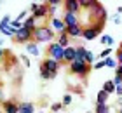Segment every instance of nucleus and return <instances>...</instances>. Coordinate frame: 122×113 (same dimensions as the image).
Instances as JSON below:
<instances>
[{"mask_svg": "<svg viewBox=\"0 0 122 113\" xmlns=\"http://www.w3.org/2000/svg\"><path fill=\"white\" fill-rule=\"evenodd\" d=\"M54 37H56V33L47 23L37 26V30L33 31V42H37V44H51L54 40Z\"/></svg>", "mask_w": 122, "mask_h": 113, "instance_id": "f257e3e1", "label": "nucleus"}, {"mask_svg": "<svg viewBox=\"0 0 122 113\" xmlns=\"http://www.w3.org/2000/svg\"><path fill=\"white\" fill-rule=\"evenodd\" d=\"M105 23L107 21H96V23H92V25H89V26H84L82 38H84V40H96V38H99L101 33H103Z\"/></svg>", "mask_w": 122, "mask_h": 113, "instance_id": "f03ea898", "label": "nucleus"}, {"mask_svg": "<svg viewBox=\"0 0 122 113\" xmlns=\"http://www.w3.org/2000/svg\"><path fill=\"white\" fill-rule=\"evenodd\" d=\"M46 58H51L54 61H58L59 64H63V58H65V49L58 45L56 42H51L46 47Z\"/></svg>", "mask_w": 122, "mask_h": 113, "instance_id": "7ed1b4c3", "label": "nucleus"}, {"mask_svg": "<svg viewBox=\"0 0 122 113\" xmlns=\"http://www.w3.org/2000/svg\"><path fill=\"white\" fill-rule=\"evenodd\" d=\"M68 70H70L71 75H77V77L86 78V77L91 73L92 66L86 64V63H80V61H73V63H70V64H68Z\"/></svg>", "mask_w": 122, "mask_h": 113, "instance_id": "20e7f679", "label": "nucleus"}, {"mask_svg": "<svg viewBox=\"0 0 122 113\" xmlns=\"http://www.w3.org/2000/svg\"><path fill=\"white\" fill-rule=\"evenodd\" d=\"M91 12V16H92V23H96V21H107V18H108V14H107V9L103 7L99 2H96V5L89 10Z\"/></svg>", "mask_w": 122, "mask_h": 113, "instance_id": "39448f33", "label": "nucleus"}, {"mask_svg": "<svg viewBox=\"0 0 122 113\" xmlns=\"http://www.w3.org/2000/svg\"><path fill=\"white\" fill-rule=\"evenodd\" d=\"M14 40L18 42V44H28V42H31V40H33V31L26 30V28H21V30L16 31Z\"/></svg>", "mask_w": 122, "mask_h": 113, "instance_id": "423d86ee", "label": "nucleus"}, {"mask_svg": "<svg viewBox=\"0 0 122 113\" xmlns=\"http://www.w3.org/2000/svg\"><path fill=\"white\" fill-rule=\"evenodd\" d=\"M49 25H51V28L54 30V33L56 35H61V33H66V25H65V21L61 19V18H49Z\"/></svg>", "mask_w": 122, "mask_h": 113, "instance_id": "0eeeda50", "label": "nucleus"}, {"mask_svg": "<svg viewBox=\"0 0 122 113\" xmlns=\"http://www.w3.org/2000/svg\"><path fill=\"white\" fill-rule=\"evenodd\" d=\"M40 64L46 68L49 73H52V75H58V71H59V68H61V64L58 63V61H54V59H51V58H46Z\"/></svg>", "mask_w": 122, "mask_h": 113, "instance_id": "6e6552de", "label": "nucleus"}, {"mask_svg": "<svg viewBox=\"0 0 122 113\" xmlns=\"http://www.w3.org/2000/svg\"><path fill=\"white\" fill-rule=\"evenodd\" d=\"M63 9H65V12H73V14H79L82 10L79 0H65L63 2Z\"/></svg>", "mask_w": 122, "mask_h": 113, "instance_id": "1a4fd4ad", "label": "nucleus"}, {"mask_svg": "<svg viewBox=\"0 0 122 113\" xmlns=\"http://www.w3.org/2000/svg\"><path fill=\"white\" fill-rule=\"evenodd\" d=\"M61 19L65 21L66 28L80 25V18H79V14H73V12H65V14H63V18H61Z\"/></svg>", "mask_w": 122, "mask_h": 113, "instance_id": "9d476101", "label": "nucleus"}, {"mask_svg": "<svg viewBox=\"0 0 122 113\" xmlns=\"http://www.w3.org/2000/svg\"><path fill=\"white\" fill-rule=\"evenodd\" d=\"M82 33H84V26L82 25L66 28V35H68L70 38H82Z\"/></svg>", "mask_w": 122, "mask_h": 113, "instance_id": "9b49d317", "label": "nucleus"}, {"mask_svg": "<svg viewBox=\"0 0 122 113\" xmlns=\"http://www.w3.org/2000/svg\"><path fill=\"white\" fill-rule=\"evenodd\" d=\"M18 110L19 113H35V104L30 101H23V103H18Z\"/></svg>", "mask_w": 122, "mask_h": 113, "instance_id": "f8f14e48", "label": "nucleus"}, {"mask_svg": "<svg viewBox=\"0 0 122 113\" xmlns=\"http://www.w3.org/2000/svg\"><path fill=\"white\" fill-rule=\"evenodd\" d=\"M2 110L5 113H19L18 103H16V101H4V103H2Z\"/></svg>", "mask_w": 122, "mask_h": 113, "instance_id": "ddd939ff", "label": "nucleus"}, {"mask_svg": "<svg viewBox=\"0 0 122 113\" xmlns=\"http://www.w3.org/2000/svg\"><path fill=\"white\" fill-rule=\"evenodd\" d=\"M75 61V47H71V45H68V47L65 49V58H63V63L70 64Z\"/></svg>", "mask_w": 122, "mask_h": 113, "instance_id": "4468645a", "label": "nucleus"}, {"mask_svg": "<svg viewBox=\"0 0 122 113\" xmlns=\"http://www.w3.org/2000/svg\"><path fill=\"white\" fill-rule=\"evenodd\" d=\"M37 26H38V25H37V19L33 18L31 14L23 21V28H26V30H30V31H35V30H37Z\"/></svg>", "mask_w": 122, "mask_h": 113, "instance_id": "2eb2a0df", "label": "nucleus"}, {"mask_svg": "<svg viewBox=\"0 0 122 113\" xmlns=\"http://www.w3.org/2000/svg\"><path fill=\"white\" fill-rule=\"evenodd\" d=\"M47 7H49V5H47V2L40 4V7H38V10H37V12H33L31 16H33L35 19H42V18H47Z\"/></svg>", "mask_w": 122, "mask_h": 113, "instance_id": "dca6fc26", "label": "nucleus"}, {"mask_svg": "<svg viewBox=\"0 0 122 113\" xmlns=\"http://www.w3.org/2000/svg\"><path fill=\"white\" fill-rule=\"evenodd\" d=\"M26 54H30V56H38L40 54V49H38V44L37 42H28L26 44Z\"/></svg>", "mask_w": 122, "mask_h": 113, "instance_id": "f3484780", "label": "nucleus"}, {"mask_svg": "<svg viewBox=\"0 0 122 113\" xmlns=\"http://www.w3.org/2000/svg\"><path fill=\"white\" fill-rule=\"evenodd\" d=\"M58 45H61L63 49H66L70 45V37L66 35V33H61V35H58V40H56Z\"/></svg>", "mask_w": 122, "mask_h": 113, "instance_id": "a211bd4d", "label": "nucleus"}, {"mask_svg": "<svg viewBox=\"0 0 122 113\" xmlns=\"http://www.w3.org/2000/svg\"><path fill=\"white\" fill-rule=\"evenodd\" d=\"M107 101H108V94L101 89V90H99V92L96 94V104H105Z\"/></svg>", "mask_w": 122, "mask_h": 113, "instance_id": "6ab92c4d", "label": "nucleus"}, {"mask_svg": "<svg viewBox=\"0 0 122 113\" xmlns=\"http://www.w3.org/2000/svg\"><path fill=\"white\" fill-rule=\"evenodd\" d=\"M103 90H105V92H107L108 96H110V94H113V92H115V84H113L112 80H107V82L103 84Z\"/></svg>", "mask_w": 122, "mask_h": 113, "instance_id": "aec40b11", "label": "nucleus"}, {"mask_svg": "<svg viewBox=\"0 0 122 113\" xmlns=\"http://www.w3.org/2000/svg\"><path fill=\"white\" fill-rule=\"evenodd\" d=\"M79 2H80V7H82V9L91 10V9L94 7V5H96V2H98V0H79Z\"/></svg>", "mask_w": 122, "mask_h": 113, "instance_id": "412c9836", "label": "nucleus"}, {"mask_svg": "<svg viewBox=\"0 0 122 113\" xmlns=\"http://www.w3.org/2000/svg\"><path fill=\"white\" fill-rule=\"evenodd\" d=\"M56 77V75H52V73H49L46 68H44L42 64H40V78L42 80H52V78Z\"/></svg>", "mask_w": 122, "mask_h": 113, "instance_id": "4be33fe9", "label": "nucleus"}, {"mask_svg": "<svg viewBox=\"0 0 122 113\" xmlns=\"http://www.w3.org/2000/svg\"><path fill=\"white\" fill-rule=\"evenodd\" d=\"M99 42H101L103 45H110V47L115 44V40H113L110 35H101V37H99Z\"/></svg>", "mask_w": 122, "mask_h": 113, "instance_id": "5701e85b", "label": "nucleus"}, {"mask_svg": "<svg viewBox=\"0 0 122 113\" xmlns=\"http://www.w3.org/2000/svg\"><path fill=\"white\" fill-rule=\"evenodd\" d=\"M0 33H2L4 37H12V38H14V35H16V30H12V28H10V25H9V26L2 28V30H0Z\"/></svg>", "mask_w": 122, "mask_h": 113, "instance_id": "b1692460", "label": "nucleus"}, {"mask_svg": "<svg viewBox=\"0 0 122 113\" xmlns=\"http://www.w3.org/2000/svg\"><path fill=\"white\" fill-rule=\"evenodd\" d=\"M94 113H110V106L107 103H105V104H96Z\"/></svg>", "mask_w": 122, "mask_h": 113, "instance_id": "393cba45", "label": "nucleus"}, {"mask_svg": "<svg viewBox=\"0 0 122 113\" xmlns=\"http://www.w3.org/2000/svg\"><path fill=\"white\" fill-rule=\"evenodd\" d=\"M103 61H105V66L113 68V70L119 66V64H117V59H115V58H112V56H110V58H107V59H103Z\"/></svg>", "mask_w": 122, "mask_h": 113, "instance_id": "a878e982", "label": "nucleus"}, {"mask_svg": "<svg viewBox=\"0 0 122 113\" xmlns=\"http://www.w3.org/2000/svg\"><path fill=\"white\" fill-rule=\"evenodd\" d=\"M10 21H12V18H10L9 14H5L2 19H0V30H2V28H5V26H9L10 25Z\"/></svg>", "mask_w": 122, "mask_h": 113, "instance_id": "bb28decb", "label": "nucleus"}, {"mask_svg": "<svg viewBox=\"0 0 122 113\" xmlns=\"http://www.w3.org/2000/svg\"><path fill=\"white\" fill-rule=\"evenodd\" d=\"M112 50H113V47H107V49H103V50H101V54H99V58H101V61H103V59H107V58H110Z\"/></svg>", "mask_w": 122, "mask_h": 113, "instance_id": "cd10ccee", "label": "nucleus"}, {"mask_svg": "<svg viewBox=\"0 0 122 113\" xmlns=\"http://www.w3.org/2000/svg\"><path fill=\"white\" fill-rule=\"evenodd\" d=\"M71 101H73V96H71V94H65L63 96V106H65V108L71 104Z\"/></svg>", "mask_w": 122, "mask_h": 113, "instance_id": "c85d7f7f", "label": "nucleus"}, {"mask_svg": "<svg viewBox=\"0 0 122 113\" xmlns=\"http://www.w3.org/2000/svg\"><path fill=\"white\" fill-rule=\"evenodd\" d=\"M61 110H65V106H63V103H52V104H51V111H54V113H58V111H61Z\"/></svg>", "mask_w": 122, "mask_h": 113, "instance_id": "c756f323", "label": "nucleus"}, {"mask_svg": "<svg viewBox=\"0 0 122 113\" xmlns=\"http://www.w3.org/2000/svg\"><path fill=\"white\" fill-rule=\"evenodd\" d=\"M10 28L18 31V30H21V28H23V23H21V21H16V19H12V21H10Z\"/></svg>", "mask_w": 122, "mask_h": 113, "instance_id": "7c9ffc66", "label": "nucleus"}, {"mask_svg": "<svg viewBox=\"0 0 122 113\" xmlns=\"http://www.w3.org/2000/svg\"><path fill=\"white\" fill-rule=\"evenodd\" d=\"M112 82L115 84V87H119V85H122V75H119V73H115V77L112 78Z\"/></svg>", "mask_w": 122, "mask_h": 113, "instance_id": "2f4dec72", "label": "nucleus"}, {"mask_svg": "<svg viewBox=\"0 0 122 113\" xmlns=\"http://www.w3.org/2000/svg\"><path fill=\"white\" fill-rule=\"evenodd\" d=\"M26 18H28V12H26V10H23V12H19L18 14V18H16V21H21V23H23Z\"/></svg>", "mask_w": 122, "mask_h": 113, "instance_id": "473e14b6", "label": "nucleus"}, {"mask_svg": "<svg viewBox=\"0 0 122 113\" xmlns=\"http://www.w3.org/2000/svg\"><path fill=\"white\" fill-rule=\"evenodd\" d=\"M38 7H40V4H38V2H31V4H30V12H31V14L37 12Z\"/></svg>", "mask_w": 122, "mask_h": 113, "instance_id": "72a5a7b5", "label": "nucleus"}, {"mask_svg": "<svg viewBox=\"0 0 122 113\" xmlns=\"http://www.w3.org/2000/svg\"><path fill=\"white\" fill-rule=\"evenodd\" d=\"M117 64H122V45L117 49Z\"/></svg>", "mask_w": 122, "mask_h": 113, "instance_id": "f704fd0d", "label": "nucleus"}, {"mask_svg": "<svg viewBox=\"0 0 122 113\" xmlns=\"http://www.w3.org/2000/svg\"><path fill=\"white\" fill-rule=\"evenodd\" d=\"M92 68H94V70H101V68H105V61H98V63H94Z\"/></svg>", "mask_w": 122, "mask_h": 113, "instance_id": "c9c22d12", "label": "nucleus"}, {"mask_svg": "<svg viewBox=\"0 0 122 113\" xmlns=\"http://www.w3.org/2000/svg\"><path fill=\"white\" fill-rule=\"evenodd\" d=\"M21 61H23L25 66H30V59H28V56H26V54H21Z\"/></svg>", "mask_w": 122, "mask_h": 113, "instance_id": "e433bc0d", "label": "nucleus"}, {"mask_svg": "<svg viewBox=\"0 0 122 113\" xmlns=\"http://www.w3.org/2000/svg\"><path fill=\"white\" fill-rule=\"evenodd\" d=\"M7 54H9V50H5L4 47H0V61H2V59H4Z\"/></svg>", "mask_w": 122, "mask_h": 113, "instance_id": "4c0bfd02", "label": "nucleus"}, {"mask_svg": "<svg viewBox=\"0 0 122 113\" xmlns=\"http://www.w3.org/2000/svg\"><path fill=\"white\" fill-rule=\"evenodd\" d=\"M113 23H115V25H120V23H122V19H120V16H119V14H115V16H113Z\"/></svg>", "mask_w": 122, "mask_h": 113, "instance_id": "58836bf2", "label": "nucleus"}, {"mask_svg": "<svg viewBox=\"0 0 122 113\" xmlns=\"http://www.w3.org/2000/svg\"><path fill=\"white\" fill-rule=\"evenodd\" d=\"M2 87H4V85H2V82H0V101L4 103L5 99H4V90H2Z\"/></svg>", "mask_w": 122, "mask_h": 113, "instance_id": "ea45409f", "label": "nucleus"}, {"mask_svg": "<svg viewBox=\"0 0 122 113\" xmlns=\"http://www.w3.org/2000/svg\"><path fill=\"white\" fill-rule=\"evenodd\" d=\"M115 92H117V96H122V85L115 87Z\"/></svg>", "mask_w": 122, "mask_h": 113, "instance_id": "a19ab883", "label": "nucleus"}, {"mask_svg": "<svg viewBox=\"0 0 122 113\" xmlns=\"http://www.w3.org/2000/svg\"><path fill=\"white\" fill-rule=\"evenodd\" d=\"M115 73H119V75H122V64H119L117 68H115Z\"/></svg>", "mask_w": 122, "mask_h": 113, "instance_id": "79ce46f5", "label": "nucleus"}, {"mask_svg": "<svg viewBox=\"0 0 122 113\" xmlns=\"http://www.w3.org/2000/svg\"><path fill=\"white\" fill-rule=\"evenodd\" d=\"M2 44H4V38H0V47H2Z\"/></svg>", "mask_w": 122, "mask_h": 113, "instance_id": "37998d69", "label": "nucleus"}, {"mask_svg": "<svg viewBox=\"0 0 122 113\" xmlns=\"http://www.w3.org/2000/svg\"><path fill=\"white\" fill-rule=\"evenodd\" d=\"M119 113H122V106H120V108H119Z\"/></svg>", "mask_w": 122, "mask_h": 113, "instance_id": "c03bdc74", "label": "nucleus"}, {"mask_svg": "<svg viewBox=\"0 0 122 113\" xmlns=\"http://www.w3.org/2000/svg\"><path fill=\"white\" fill-rule=\"evenodd\" d=\"M37 113H46V111H37Z\"/></svg>", "mask_w": 122, "mask_h": 113, "instance_id": "a18cd8bd", "label": "nucleus"}, {"mask_svg": "<svg viewBox=\"0 0 122 113\" xmlns=\"http://www.w3.org/2000/svg\"><path fill=\"white\" fill-rule=\"evenodd\" d=\"M86 113H94V111H86Z\"/></svg>", "mask_w": 122, "mask_h": 113, "instance_id": "49530a36", "label": "nucleus"}, {"mask_svg": "<svg viewBox=\"0 0 122 113\" xmlns=\"http://www.w3.org/2000/svg\"><path fill=\"white\" fill-rule=\"evenodd\" d=\"M120 45H122V42H120Z\"/></svg>", "mask_w": 122, "mask_h": 113, "instance_id": "de8ad7c7", "label": "nucleus"}, {"mask_svg": "<svg viewBox=\"0 0 122 113\" xmlns=\"http://www.w3.org/2000/svg\"><path fill=\"white\" fill-rule=\"evenodd\" d=\"M0 113H2V111H0Z\"/></svg>", "mask_w": 122, "mask_h": 113, "instance_id": "09e8293b", "label": "nucleus"}]
</instances>
